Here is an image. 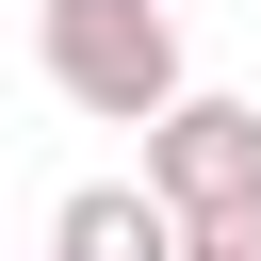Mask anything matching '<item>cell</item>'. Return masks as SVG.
<instances>
[{
  "instance_id": "cell-1",
  "label": "cell",
  "mask_w": 261,
  "mask_h": 261,
  "mask_svg": "<svg viewBox=\"0 0 261 261\" xmlns=\"http://www.w3.org/2000/svg\"><path fill=\"white\" fill-rule=\"evenodd\" d=\"M33 49H49V82L98 114V130H163L196 82H179V16L163 0H49L33 16Z\"/></svg>"
},
{
  "instance_id": "cell-4",
  "label": "cell",
  "mask_w": 261,
  "mask_h": 261,
  "mask_svg": "<svg viewBox=\"0 0 261 261\" xmlns=\"http://www.w3.org/2000/svg\"><path fill=\"white\" fill-rule=\"evenodd\" d=\"M179 261H261V196H228V212H196V228H179Z\"/></svg>"
},
{
  "instance_id": "cell-2",
  "label": "cell",
  "mask_w": 261,
  "mask_h": 261,
  "mask_svg": "<svg viewBox=\"0 0 261 261\" xmlns=\"http://www.w3.org/2000/svg\"><path fill=\"white\" fill-rule=\"evenodd\" d=\"M147 196L196 228V212H228V196H261V114L245 98H179L163 130H147Z\"/></svg>"
},
{
  "instance_id": "cell-3",
  "label": "cell",
  "mask_w": 261,
  "mask_h": 261,
  "mask_svg": "<svg viewBox=\"0 0 261 261\" xmlns=\"http://www.w3.org/2000/svg\"><path fill=\"white\" fill-rule=\"evenodd\" d=\"M49 261H179V212H163L147 179H82V196L49 212Z\"/></svg>"
}]
</instances>
